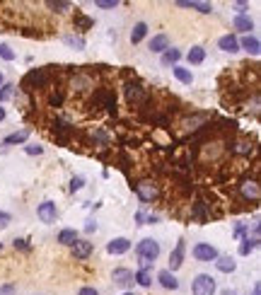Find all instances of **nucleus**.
<instances>
[{
    "label": "nucleus",
    "instance_id": "obj_23",
    "mask_svg": "<svg viewBox=\"0 0 261 295\" xmlns=\"http://www.w3.org/2000/svg\"><path fill=\"white\" fill-rule=\"evenodd\" d=\"M27 138H29V131H17V133H10L2 143L5 146H19V143H27Z\"/></svg>",
    "mask_w": 261,
    "mask_h": 295
},
{
    "label": "nucleus",
    "instance_id": "obj_7",
    "mask_svg": "<svg viewBox=\"0 0 261 295\" xmlns=\"http://www.w3.org/2000/svg\"><path fill=\"white\" fill-rule=\"evenodd\" d=\"M46 82V71L44 68H37L32 73H27V77L22 80V87L24 90H34V87H41Z\"/></svg>",
    "mask_w": 261,
    "mask_h": 295
},
{
    "label": "nucleus",
    "instance_id": "obj_20",
    "mask_svg": "<svg viewBox=\"0 0 261 295\" xmlns=\"http://www.w3.org/2000/svg\"><path fill=\"white\" fill-rule=\"evenodd\" d=\"M179 58H182V51H179V49H167V51L162 54V66H165V68H167V66L174 68V66L179 63Z\"/></svg>",
    "mask_w": 261,
    "mask_h": 295
},
{
    "label": "nucleus",
    "instance_id": "obj_14",
    "mask_svg": "<svg viewBox=\"0 0 261 295\" xmlns=\"http://www.w3.org/2000/svg\"><path fill=\"white\" fill-rule=\"evenodd\" d=\"M157 281H160V286H162V288H167V291H177V288H179L177 276H174L172 271H167V269L157 274Z\"/></svg>",
    "mask_w": 261,
    "mask_h": 295
},
{
    "label": "nucleus",
    "instance_id": "obj_12",
    "mask_svg": "<svg viewBox=\"0 0 261 295\" xmlns=\"http://www.w3.org/2000/svg\"><path fill=\"white\" fill-rule=\"evenodd\" d=\"M218 46H220V51H225V54H237V51H240V41H237L235 34L220 37V39H218Z\"/></svg>",
    "mask_w": 261,
    "mask_h": 295
},
{
    "label": "nucleus",
    "instance_id": "obj_31",
    "mask_svg": "<svg viewBox=\"0 0 261 295\" xmlns=\"http://www.w3.org/2000/svg\"><path fill=\"white\" fill-rule=\"evenodd\" d=\"M63 41L68 44V46H75L77 51H80V49H85V41H82L80 37H63Z\"/></svg>",
    "mask_w": 261,
    "mask_h": 295
},
{
    "label": "nucleus",
    "instance_id": "obj_43",
    "mask_svg": "<svg viewBox=\"0 0 261 295\" xmlns=\"http://www.w3.org/2000/svg\"><path fill=\"white\" fill-rule=\"evenodd\" d=\"M252 295H261V286H259V283L254 286V293H252Z\"/></svg>",
    "mask_w": 261,
    "mask_h": 295
},
{
    "label": "nucleus",
    "instance_id": "obj_21",
    "mask_svg": "<svg viewBox=\"0 0 261 295\" xmlns=\"http://www.w3.org/2000/svg\"><path fill=\"white\" fill-rule=\"evenodd\" d=\"M186 61H189L191 66H198V63H203V61H205V49H203V46H194V49L186 54Z\"/></svg>",
    "mask_w": 261,
    "mask_h": 295
},
{
    "label": "nucleus",
    "instance_id": "obj_41",
    "mask_svg": "<svg viewBox=\"0 0 261 295\" xmlns=\"http://www.w3.org/2000/svg\"><path fill=\"white\" fill-rule=\"evenodd\" d=\"M97 230V222L94 221H87V225H85V232H94Z\"/></svg>",
    "mask_w": 261,
    "mask_h": 295
},
{
    "label": "nucleus",
    "instance_id": "obj_2",
    "mask_svg": "<svg viewBox=\"0 0 261 295\" xmlns=\"http://www.w3.org/2000/svg\"><path fill=\"white\" fill-rule=\"evenodd\" d=\"M215 291H218V286L210 274H198L194 278V286H191L194 295H215Z\"/></svg>",
    "mask_w": 261,
    "mask_h": 295
},
{
    "label": "nucleus",
    "instance_id": "obj_33",
    "mask_svg": "<svg viewBox=\"0 0 261 295\" xmlns=\"http://www.w3.org/2000/svg\"><path fill=\"white\" fill-rule=\"evenodd\" d=\"M12 90H15V85H2V87H0V102L10 99V97H12Z\"/></svg>",
    "mask_w": 261,
    "mask_h": 295
},
{
    "label": "nucleus",
    "instance_id": "obj_5",
    "mask_svg": "<svg viewBox=\"0 0 261 295\" xmlns=\"http://www.w3.org/2000/svg\"><path fill=\"white\" fill-rule=\"evenodd\" d=\"M37 216H39V221H41V222L51 225V222H56V218H58V208H56V203H54V201H44V203H39Z\"/></svg>",
    "mask_w": 261,
    "mask_h": 295
},
{
    "label": "nucleus",
    "instance_id": "obj_39",
    "mask_svg": "<svg viewBox=\"0 0 261 295\" xmlns=\"http://www.w3.org/2000/svg\"><path fill=\"white\" fill-rule=\"evenodd\" d=\"M235 7L240 10V15H244V12H247V7H249V2H235Z\"/></svg>",
    "mask_w": 261,
    "mask_h": 295
},
{
    "label": "nucleus",
    "instance_id": "obj_11",
    "mask_svg": "<svg viewBox=\"0 0 261 295\" xmlns=\"http://www.w3.org/2000/svg\"><path fill=\"white\" fill-rule=\"evenodd\" d=\"M240 49H244V51H247V54H252V56H259V51H261L259 37H254V34H247V37H242V41H240Z\"/></svg>",
    "mask_w": 261,
    "mask_h": 295
},
{
    "label": "nucleus",
    "instance_id": "obj_10",
    "mask_svg": "<svg viewBox=\"0 0 261 295\" xmlns=\"http://www.w3.org/2000/svg\"><path fill=\"white\" fill-rule=\"evenodd\" d=\"M126 99H129V104H133V107L140 104V102L145 99V90H143V85H138V82H135V85H133V82L126 85Z\"/></svg>",
    "mask_w": 261,
    "mask_h": 295
},
{
    "label": "nucleus",
    "instance_id": "obj_8",
    "mask_svg": "<svg viewBox=\"0 0 261 295\" xmlns=\"http://www.w3.org/2000/svg\"><path fill=\"white\" fill-rule=\"evenodd\" d=\"M184 252H186V242H184V240H179V242H177V247H174V252L169 254V269H167V271H172V274H174V271L184 264Z\"/></svg>",
    "mask_w": 261,
    "mask_h": 295
},
{
    "label": "nucleus",
    "instance_id": "obj_36",
    "mask_svg": "<svg viewBox=\"0 0 261 295\" xmlns=\"http://www.w3.org/2000/svg\"><path fill=\"white\" fill-rule=\"evenodd\" d=\"M10 222H12V216H10V213H5V211H0V230H5Z\"/></svg>",
    "mask_w": 261,
    "mask_h": 295
},
{
    "label": "nucleus",
    "instance_id": "obj_34",
    "mask_svg": "<svg viewBox=\"0 0 261 295\" xmlns=\"http://www.w3.org/2000/svg\"><path fill=\"white\" fill-rule=\"evenodd\" d=\"M235 152H240V155H247L249 150H252V146L247 143V141H240V143H235V148H232Z\"/></svg>",
    "mask_w": 261,
    "mask_h": 295
},
{
    "label": "nucleus",
    "instance_id": "obj_13",
    "mask_svg": "<svg viewBox=\"0 0 261 295\" xmlns=\"http://www.w3.org/2000/svg\"><path fill=\"white\" fill-rule=\"evenodd\" d=\"M70 247H73V257H75V259H87V257L92 254V249H94L90 240H77V242L70 244Z\"/></svg>",
    "mask_w": 261,
    "mask_h": 295
},
{
    "label": "nucleus",
    "instance_id": "obj_9",
    "mask_svg": "<svg viewBox=\"0 0 261 295\" xmlns=\"http://www.w3.org/2000/svg\"><path fill=\"white\" fill-rule=\"evenodd\" d=\"M129 249H130V240H126V237H114V240L107 244V252H109V254H114V257L126 254Z\"/></svg>",
    "mask_w": 261,
    "mask_h": 295
},
{
    "label": "nucleus",
    "instance_id": "obj_42",
    "mask_svg": "<svg viewBox=\"0 0 261 295\" xmlns=\"http://www.w3.org/2000/svg\"><path fill=\"white\" fill-rule=\"evenodd\" d=\"M157 221H160L157 216H148V218H145V222H148V225H152V222H157ZM145 222H143V225H145Z\"/></svg>",
    "mask_w": 261,
    "mask_h": 295
},
{
    "label": "nucleus",
    "instance_id": "obj_3",
    "mask_svg": "<svg viewBox=\"0 0 261 295\" xmlns=\"http://www.w3.org/2000/svg\"><path fill=\"white\" fill-rule=\"evenodd\" d=\"M220 254H218V249L210 244V242H198L194 247V259L196 261H203V264H210V261H215Z\"/></svg>",
    "mask_w": 261,
    "mask_h": 295
},
{
    "label": "nucleus",
    "instance_id": "obj_32",
    "mask_svg": "<svg viewBox=\"0 0 261 295\" xmlns=\"http://www.w3.org/2000/svg\"><path fill=\"white\" fill-rule=\"evenodd\" d=\"M119 2L116 0H94V7H99V10H114Z\"/></svg>",
    "mask_w": 261,
    "mask_h": 295
},
{
    "label": "nucleus",
    "instance_id": "obj_18",
    "mask_svg": "<svg viewBox=\"0 0 261 295\" xmlns=\"http://www.w3.org/2000/svg\"><path fill=\"white\" fill-rule=\"evenodd\" d=\"M213 264H215V269H218L220 274H232V271L237 269V261H235L232 257H218Z\"/></svg>",
    "mask_w": 261,
    "mask_h": 295
},
{
    "label": "nucleus",
    "instance_id": "obj_4",
    "mask_svg": "<svg viewBox=\"0 0 261 295\" xmlns=\"http://www.w3.org/2000/svg\"><path fill=\"white\" fill-rule=\"evenodd\" d=\"M135 194H138V199H140L143 203H150V201H155V196H157V186H155L150 179H143V182L135 184Z\"/></svg>",
    "mask_w": 261,
    "mask_h": 295
},
{
    "label": "nucleus",
    "instance_id": "obj_30",
    "mask_svg": "<svg viewBox=\"0 0 261 295\" xmlns=\"http://www.w3.org/2000/svg\"><path fill=\"white\" fill-rule=\"evenodd\" d=\"M0 58L2 61H15V51L7 44H0Z\"/></svg>",
    "mask_w": 261,
    "mask_h": 295
},
{
    "label": "nucleus",
    "instance_id": "obj_44",
    "mask_svg": "<svg viewBox=\"0 0 261 295\" xmlns=\"http://www.w3.org/2000/svg\"><path fill=\"white\" fill-rule=\"evenodd\" d=\"M5 119V107H0V121Z\"/></svg>",
    "mask_w": 261,
    "mask_h": 295
},
{
    "label": "nucleus",
    "instance_id": "obj_15",
    "mask_svg": "<svg viewBox=\"0 0 261 295\" xmlns=\"http://www.w3.org/2000/svg\"><path fill=\"white\" fill-rule=\"evenodd\" d=\"M232 27H235L237 32H242V34H249V32L254 29V22H252L249 15H237V17L232 19Z\"/></svg>",
    "mask_w": 261,
    "mask_h": 295
},
{
    "label": "nucleus",
    "instance_id": "obj_27",
    "mask_svg": "<svg viewBox=\"0 0 261 295\" xmlns=\"http://www.w3.org/2000/svg\"><path fill=\"white\" fill-rule=\"evenodd\" d=\"M133 281H135L138 286H143V288H150V283H152V281H150V274H148L145 269H140V271L133 276Z\"/></svg>",
    "mask_w": 261,
    "mask_h": 295
},
{
    "label": "nucleus",
    "instance_id": "obj_16",
    "mask_svg": "<svg viewBox=\"0 0 261 295\" xmlns=\"http://www.w3.org/2000/svg\"><path fill=\"white\" fill-rule=\"evenodd\" d=\"M177 5H179V7H189V10H198V12H203V15H210V12H213V5H210V2H198V0H179Z\"/></svg>",
    "mask_w": 261,
    "mask_h": 295
},
{
    "label": "nucleus",
    "instance_id": "obj_29",
    "mask_svg": "<svg viewBox=\"0 0 261 295\" xmlns=\"http://www.w3.org/2000/svg\"><path fill=\"white\" fill-rule=\"evenodd\" d=\"M46 5H49L51 10H56V12H65V10H70V2H63V0H58V2H56V0H49Z\"/></svg>",
    "mask_w": 261,
    "mask_h": 295
},
{
    "label": "nucleus",
    "instance_id": "obj_45",
    "mask_svg": "<svg viewBox=\"0 0 261 295\" xmlns=\"http://www.w3.org/2000/svg\"><path fill=\"white\" fill-rule=\"evenodd\" d=\"M223 295H237V293H235V291H230V288H227V291H223Z\"/></svg>",
    "mask_w": 261,
    "mask_h": 295
},
{
    "label": "nucleus",
    "instance_id": "obj_35",
    "mask_svg": "<svg viewBox=\"0 0 261 295\" xmlns=\"http://www.w3.org/2000/svg\"><path fill=\"white\" fill-rule=\"evenodd\" d=\"M82 186H85V179L82 177H73L70 179V191H80Z\"/></svg>",
    "mask_w": 261,
    "mask_h": 295
},
{
    "label": "nucleus",
    "instance_id": "obj_37",
    "mask_svg": "<svg viewBox=\"0 0 261 295\" xmlns=\"http://www.w3.org/2000/svg\"><path fill=\"white\" fill-rule=\"evenodd\" d=\"M24 152H27V155H41L44 148L41 146H24Z\"/></svg>",
    "mask_w": 261,
    "mask_h": 295
},
{
    "label": "nucleus",
    "instance_id": "obj_46",
    "mask_svg": "<svg viewBox=\"0 0 261 295\" xmlns=\"http://www.w3.org/2000/svg\"><path fill=\"white\" fill-rule=\"evenodd\" d=\"M2 85H5V75L0 73V87H2Z\"/></svg>",
    "mask_w": 261,
    "mask_h": 295
},
{
    "label": "nucleus",
    "instance_id": "obj_28",
    "mask_svg": "<svg viewBox=\"0 0 261 295\" xmlns=\"http://www.w3.org/2000/svg\"><path fill=\"white\" fill-rule=\"evenodd\" d=\"M54 133H58V138L65 141V138H68V133H73V129H70L68 124H63V121H56V124H54Z\"/></svg>",
    "mask_w": 261,
    "mask_h": 295
},
{
    "label": "nucleus",
    "instance_id": "obj_48",
    "mask_svg": "<svg viewBox=\"0 0 261 295\" xmlns=\"http://www.w3.org/2000/svg\"><path fill=\"white\" fill-rule=\"evenodd\" d=\"M0 249H2V244H0Z\"/></svg>",
    "mask_w": 261,
    "mask_h": 295
},
{
    "label": "nucleus",
    "instance_id": "obj_26",
    "mask_svg": "<svg viewBox=\"0 0 261 295\" xmlns=\"http://www.w3.org/2000/svg\"><path fill=\"white\" fill-rule=\"evenodd\" d=\"M172 73H174V77H177L179 82H184V85H191V82H194V75H191L189 68H179V66H174Z\"/></svg>",
    "mask_w": 261,
    "mask_h": 295
},
{
    "label": "nucleus",
    "instance_id": "obj_47",
    "mask_svg": "<svg viewBox=\"0 0 261 295\" xmlns=\"http://www.w3.org/2000/svg\"><path fill=\"white\" fill-rule=\"evenodd\" d=\"M126 295H133V293H126Z\"/></svg>",
    "mask_w": 261,
    "mask_h": 295
},
{
    "label": "nucleus",
    "instance_id": "obj_22",
    "mask_svg": "<svg viewBox=\"0 0 261 295\" xmlns=\"http://www.w3.org/2000/svg\"><path fill=\"white\" fill-rule=\"evenodd\" d=\"M257 247H259V237H249V235H247V237L242 240V244H240V254H242V257H247V254H249V252H254Z\"/></svg>",
    "mask_w": 261,
    "mask_h": 295
},
{
    "label": "nucleus",
    "instance_id": "obj_24",
    "mask_svg": "<svg viewBox=\"0 0 261 295\" xmlns=\"http://www.w3.org/2000/svg\"><path fill=\"white\" fill-rule=\"evenodd\" d=\"M114 281L119 286H129V283H133V271H129V269H116L114 271Z\"/></svg>",
    "mask_w": 261,
    "mask_h": 295
},
{
    "label": "nucleus",
    "instance_id": "obj_19",
    "mask_svg": "<svg viewBox=\"0 0 261 295\" xmlns=\"http://www.w3.org/2000/svg\"><path fill=\"white\" fill-rule=\"evenodd\" d=\"M145 37H148V24H145V22H138V24L130 29V44H140Z\"/></svg>",
    "mask_w": 261,
    "mask_h": 295
},
{
    "label": "nucleus",
    "instance_id": "obj_40",
    "mask_svg": "<svg viewBox=\"0 0 261 295\" xmlns=\"http://www.w3.org/2000/svg\"><path fill=\"white\" fill-rule=\"evenodd\" d=\"M29 249V244H27V240H15V249Z\"/></svg>",
    "mask_w": 261,
    "mask_h": 295
},
{
    "label": "nucleus",
    "instance_id": "obj_17",
    "mask_svg": "<svg viewBox=\"0 0 261 295\" xmlns=\"http://www.w3.org/2000/svg\"><path fill=\"white\" fill-rule=\"evenodd\" d=\"M167 49H169V37H167V34L152 37V41H150V51H152V54H165Z\"/></svg>",
    "mask_w": 261,
    "mask_h": 295
},
{
    "label": "nucleus",
    "instance_id": "obj_1",
    "mask_svg": "<svg viewBox=\"0 0 261 295\" xmlns=\"http://www.w3.org/2000/svg\"><path fill=\"white\" fill-rule=\"evenodd\" d=\"M135 254H138V259L155 264V259L160 257V244H157L155 240H150V237H148V240H140L138 247H135Z\"/></svg>",
    "mask_w": 261,
    "mask_h": 295
},
{
    "label": "nucleus",
    "instance_id": "obj_25",
    "mask_svg": "<svg viewBox=\"0 0 261 295\" xmlns=\"http://www.w3.org/2000/svg\"><path fill=\"white\" fill-rule=\"evenodd\" d=\"M58 242H61V244H68V247L75 244V242H77V232H75L73 227H65V230L58 232Z\"/></svg>",
    "mask_w": 261,
    "mask_h": 295
},
{
    "label": "nucleus",
    "instance_id": "obj_6",
    "mask_svg": "<svg viewBox=\"0 0 261 295\" xmlns=\"http://www.w3.org/2000/svg\"><path fill=\"white\" fill-rule=\"evenodd\" d=\"M240 191H242V196H244L247 201H252V203H259L261 189H259V184H257L254 179H247V182H242V184H240Z\"/></svg>",
    "mask_w": 261,
    "mask_h": 295
},
{
    "label": "nucleus",
    "instance_id": "obj_38",
    "mask_svg": "<svg viewBox=\"0 0 261 295\" xmlns=\"http://www.w3.org/2000/svg\"><path fill=\"white\" fill-rule=\"evenodd\" d=\"M77 295H99V291H97V288H92V286H85V288H80V291H77Z\"/></svg>",
    "mask_w": 261,
    "mask_h": 295
}]
</instances>
